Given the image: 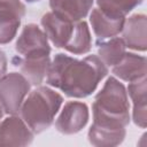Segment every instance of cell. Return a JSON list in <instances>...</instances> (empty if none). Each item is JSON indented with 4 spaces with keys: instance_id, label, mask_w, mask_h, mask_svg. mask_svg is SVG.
<instances>
[{
    "instance_id": "1",
    "label": "cell",
    "mask_w": 147,
    "mask_h": 147,
    "mask_svg": "<svg viewBox=\"0 0 147 147\" xmlns=\"http://www.w3.org/2000/svg\"><path fill=\"white\" fill-rule=\"evenodd\" d=\"M108 75V67L98 55L76 59L59 53L51 62L46 84L60 90L69 98L83 99L91 95Z\"/></svg>"
},
{
    "instance_id": "2",
    "label": "cell",
    "mask_w": 147,
    "mask_h": 147,
    "mask_svg": "<svg viewBox=\"0 0 147 147\" xmlns=\"http://www.w3.org/2000/svg\"><path fill=\"white\" fill-rule=\"evenodd\" d=\"M93 123L126 127L130 123V103L125 86L115 76L107 78L92 103Z\"/></svg>"
},
{
    "instance_id": "3",
    "label": "cell",
    "mask_w": 147,
    "mask_h": 147,
    "mask_svg": "<svg viewBox=\"0 0 147 147\" xmlns=\"http://www.w3.org/2000/svg\"><path fill=\"white\" fill-rule=\"evenodd\" d=\"M40 24L48 40L56 48H63L75 55L86 54L92 49L90 28L84 20L71 22L48 11L42 15Z\"/></svg>"
},
{
    "instance_id": "4",
    "label": "cell",
    "mask_w": 147,
    "mask_h": 147,
    "mask_svg": "<svg viewBox=\"0 0 147 147\" xmlns=\"http://www.w3.org/2000/svg\"><path fill=\"white\" fill-rule=\"evenodd\" d=\"M63 103V96L48 86H38L24 99L20 115L33 133L46 131L54 122Z\"/></svg>"
},
{
    "instance_id": "5",
    "label": "cell",
    "mask_w": 147,
    "mask_h": 147,
    "mask_svg": "<svg viewBox=\"0 0 147 147\" xmlns=\"http://www.w3.org/2000/svg\"><path fill=\"white\" fill-rule=\"evenodd\" d=\"M31 90V83L18 72H9L0 78V106L8 115L20 114L21 106Z\"/></svg>"
},
{
    "instance_id": "6",
    "label": "cell",
    "mask_w": 147,
    "mask_h": 147,
    "mask_svg": "<svg viewBox=\"0 0 147 147\" xmlns=\"http://www.w3.org/2000/svg\"><path fill=\"white\" fill-rule=\"evenodd\" d=\"M15 51L23 59L51 56V46L44 30L37 24L29 23L22 29L16 42Z\"/></svg>"
},
{
    "instance_id": "7",
    "label": "cell",
    "mask_w": 147,
    "mask_h": 147,
    "mask_svg": "<svg viewBox=\"0 0 147 147\" xmlns=\"http://www.w3.org/2000/svg\"><path fill=\"white\" fill-rule=\"evenodd\" d=\"M88 118L90 111L85 102L68 101L55 121V127L62 134H75L86 126Z\"/></svg>"
},
{
    "instance_id": "8",
    "label": "cell",
    "mask_w": 147,
    "mask_h": 147,
    "mask_svg": "<svg viewBox=\"0 0 147 147\" xmlns=\"http://www.w3.org/2000/svg\"><path fill=\"white\" fill-rule=\"evenodd\" d=\"M24 15L25 5L21 0H0V45L16 37Z\"/></svg>"
},
{
    "instance_id": "9",
    "label": "cell",
    "mask_w": 147,
    "mask_h": 147,
    "mask_svg": "<svg viewBox=\"0 0 147 147\" xmlns=\"http://www.w3.org/2000/svg\"><path fill=\"white\" fill-rule=\"evenodd\" d=\"M34 133L17 115H10L0 122V146H28Z\"/></svg>"
},
{
    "instance_id": "10",
    "label": "cell",
    "mask_w": 147,
    "mask_h": 147,
    "mask_svg": "<svg viewBox=\"0 0 147 147\" xmlns=\"http://www.w3.org/2000/svg\"><path fill=\"white\" fill-rule=\"evenodd\" d=\"M147 17L145 14H133L129 18H125L122 30V39L125 42L126 48L146 52L147 49Z\"/></svg>"
},
{
    "instance_id": "11",
    "label": "cell",
    "mask_w": 147,
    "mask_h": 147,
    "mask_svg": "<svg viewBox=\"0 0 147 147\" xmlns=\"http://www.w3.org/2000/svg\"><path fill=\"white\" fill-rule=\"evenodd\" d=\"M125 16H113L103 13L98 7L92 8L90 23L98 40H106L119 34L123 30Z\"/></svg>"
},
{
    "instance_id": "12",
    "label": "cell",
    "mask_w": 147,
    "mask_h": 147,
    "mask_svg": "<svg viewBox=\"0 0 147 147\" xmlns=\"http://www.w3.org/2000/svg\"><path fill=\"white\" fill-rule=\"evenodd\" d=\"M111 72L115 77L127 83L144 78L147 74L146 57L132 52H126L123 59L113 67Z\"/></svg>"
},
{
    "instance_id": "13",
    "label": "cell",
    "mask_w": 147,
    "mask_h": 147,
    "mask_svg": "<svg viewBox=\"0 0 147 147\" xmlns=\"http://www.w3.org/2000/svg\"><path fill=\"white\" fill-rule=\"evenodd\" d=\"M126 92L133 103V110H132L133 123L137 126L145 129L146 124H147V111H146L147 110V108H146L147 79H146V77L129 83Z\"/></svg>"
},
{
    "instance_id": "14",
    "label": "cell",
    "mask_w": 147,
    "mask_h": 147,
    "mask_svg": "<svg viewBox=\"0 0 147 147\" xmlns=\"http://www.w3.org/2000/svg\"><path fill=\"white\" fill-rule=\"evenodd\" d=\"M93 2L94 0H49V7L59 17L77 22L88 15Z\"/></svg>"
},
{
    "instance_id": "15",
    "label": "cell",
    "mask_w": 147,
    "mask_h": 147,
    "mask_svg": "<svg viewBox=\"0 0 147 147\" xmlns=\"http://www.w3.org/2000/svg\"><path fill=\"white\" fill-rule=\"evenodd\" d=\"M126 136L125 127H111L92 124L87 138L91 145L96 147H115L121 145Z\"/></svg>"
},
{
    "instance_id": "16",
    "label": "cell",
    "mask_w": 147,
    "mask_h": 147,
    "mask_svg": "<svg viewBox=\"0 0 147 147\" xmlns=\"http://www.w3.org/2000/svg\"><path fill=\"white\" fill-rule=\"evenodd\" d=\"M14 63L16 67H20L22 75L31 83V85L39 86L47 76L51 65V56L33 59L18 57L17 61L14 60Z\"/></svg>"
},
{
    "instance_id": "17",
    "label": "cell",
    "mask_w": 147,
    "mask_h": 147,
    "mask_svg": "<svg viewBox=\"0 0 147 147\" xmlns=\"http://www.w3.org/2000/svg\"><path fill=\"white\" fill-rule=\"evenodd\" d=\"M98 56L107 65H116L125 55L126 46L122 37H113L106 40H98Z\"/></svg>"
},
{
    "instance_id": "18",
    "label": "cell",
    "mask_w": 147,
    "mask_h": 147,
    "mask_svg": "<svg viewBox=\"0 0 147 147\" xmlns=\"http://www.w3.org/2000/svg\"><path fill=\"white\" fill-rule=\"evenodd\" d=\"M144 0H96L98 8L113 16H126Z\"/></svg>"
},
{
    "instance_id": "19",
    "label": "cell",
    "mask_w": 147,
    "mask_h": 147,
    "mask_svg": "<svg viewBox=\"0 0 147 147\" xmlns=\"http://www.w3.org/2000/svg\"><path fill=\"white\" fill-rule=\"evenodd\" d=\"M7 65H8V60H7V56H6V53L0 49V78L6 75L7 72Z\"/></svg>"
},
{
    "instance_id": "20",
    "label": "cell",
    "mask_w": 147,
    "mask_h": 147,
    "mask_svg": "<svg viewBox=\"0 0 147 147\" xmlns=\"http://www.w3.org/2000/svg\"><path fill=\"white\" fill-rule=\"evenodd\" d=\"M24 1H26V2H29V3H33V2H38V1H40V0H24Z\"/></svg>"
},
{
    "instance_id": "21",
    "label": "cell",
    "mask_w": 147,
    "mask_h": 147,
    "mask_svg": "<svg viewBox=\"0 0 147 147\" xmlns=\"http://www.w3.org/2000/svg\"><path fill=\"white\" fill-rule=\"evenodd\" d=\"M2 116H3V109H2V107L0 106V119L2 118Z\"/></svg>"
}]
</instances>
